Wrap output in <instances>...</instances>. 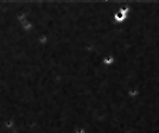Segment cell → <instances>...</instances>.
Returning <instances> with one entry per match:
<instances>
[{
	"mask_svg": "<svg viewBox=\"0 0 159 133\" xmlns=\"http://www.w3.org/2000/svg\"><path fill=\"white\" fill-rule=\"evenodd\" d=\"M113 62H114V58H113V56H107L103 58V63L107 64V66H109V64H112Z\"/></svg>",
	"mask_w": 159,
	"mask_h": 133,
	"instance_id": "1",
	"label": "cell"
}]
</instances>
